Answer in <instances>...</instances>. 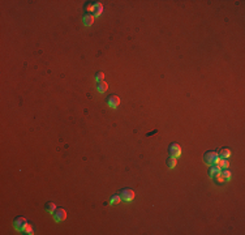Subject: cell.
<instances>
[{
    "instance_id": "7a4b0ae2",
    "label": "cell",
    "mask_w": 245,
    "mask_h": 235,
    "mask_svg": "<svg viewBox=\"0 0 245 235\" xmlns=\"http://www.w3.org/2000/svg\"><path fill=\"white\" fill-rule=\"evenodd\" d=\"M121 198L124 201H127V203H130V201H133V198H134V191H133L132 188H124L121 191Z\"/></svg>"
},
{
    "instance_id": "3957f363",
    "label": "cell",
    "mask_w": 245,
    "mask_h": 235,
    "mask_svg": "<svg viewBox=\"0 0 245 235\" xmlns=\"http://www.w3.org/2000/svg\"><path fill=\"white\" fill-rule=\"evenodd\" d=\"M168 152H169V155L177 158V157L181 155V146L179 144H176V142H172L168 148Z\"/></svg>"
},
{
    "instance_id": "d6986e66",
    "label": "cell",
    "mask_w": 245,
    "mask_h": 235,
    "mask_svg": "<svg viewBox=\"0 0 245 235\" xmlns=\"http://www.w3.org/2000/svg\"><path fill=\"white\" fill-rule=\"evenodd\" d=\"M215 179H216V180H218V183H223V182L225 180V179L223 178V175H222L220 172H219V174H216V175H215Z\"/></svg>"
},
{
    "instance_id": "6da1fadb",
    "label": "cell",
    "mask_w": 245,
    "mask_h": 235,
    "mask_svg": "<svg viewBox=\"0 0 245 235\" xmlns=\"http://www.w3.org/2000/svg\"><path fill=\"white\" fill-rule=\"evenodd\" d=\"M218 159H219V154L216 152H214V150H209V152H206L204 154V161L207 165H215L218 162Z\"/></svg>"
},
{
    "instance_id": "2e32d148",
    "label": "cell",
    "mask_w": 245,
    "mask_h": 235,
    "mask_svg": "<svg viewBox=\"0 0 245 235\" xmlns=\"http://www.w3.org/2000/svg\"><path fill=\"white\" fill-rule=\"evenodd\" d=\"M121 201V196L120 195H113L112 197H111V200H110V203L112 204V205H118L119 203Z\"/></svg>"
},
{
    "instance_id": "8992f818",
    "label": "cell",
    "mask_w": 245,
    "mask_h": 235,
    "mask_svg": "<svg viewBox=\"0 0 245 235\" xmlns=\"http://www.w3.org/2000/svg\"><path fill=\"white\" fill-rule=\"evenodd\" d=\"M25 223H27V221H26V218H24V217H16L15 221H13L15 229L18 231H21V229L25 226Z\"/></svg>"
},
{
    "instance_id": "ba28073f",
    "label": "cell",
    "mask_w": 245,
    "mask_h": 235,
    "mask_svg": "<svg viewBox=\"0 0 245 235\" xmlns=\"http://www.w3.org/2000/svg\"><path fill=\"white\" fill-rule=\"evenodd\" d=\"M44 209H46V212H48L50 214H54L55 210H56V205H55L52 201H48V203H46V205H44Z\"/></svg>"
},
{
    "instance_id": "7c38bea8",
    "label": "cell",
    "mask_w": 245,
    "mask_h": 235,
    "mask_svg": "<svg viewBox=\"0 0 245 235\" xmlns=\"http://www.w3.org/2000/svg\"><path fill=\"white\" fill-rule=\"evenodd\" d=\"M220 167L218 166V165H214V166H211L210 167V170H209V175L210 176H215L216 174H219L220 172Z\"/></svg>"
},
{
    "instance_id": "e0dca14e",
    "label": "cell",
    "mask_w": 245,
    "mask_h": 235,
    "mask_svg": "<svg viewBox=\"0 0 245 235\" xmlns=\"http://www.w3.org/2000/svg\"><path fill=\"white\" fill-rule=\"evenodd\" d=\"M103 78H104V73H103L102 71H98V72H97V73H95V80L98 81V82H102Z\"/></svg>"
},
{
    "instance_id": "8fae6325",
    "label": "cell",
    "mask_w": 245,
    "mask_h": 235,
    "mask_svg": "<svg viewBox=\"0 0 245 235\" xmlns=\"http://www.w3.org/2000/svg\"><path fill=\"white\" fill-rule=\"evenodd\" d=\"M166 162H167V166H168L169 169H174V167L177 165V159L175 158V157H172V155H169L168 158H167Z\"/></svg>"
},
{
    "instance_id": "ac0fdd59",
    "label": "cell",
    "mask_w": 245,
    "mask_h": 235,
    "mask_svg": "<svg viewBox=\"0 0 245 235\" xmlns=\"http://www.w3.org/2000/svg\"><path fill=\"white\" fill-rule=\"evenodd\" d=\"M220 174H222V175H223V178L225 179V180H230V178H231V172H230V171H228V170H227V169H224V170H223V171H220Z\"/></svg>"
},
{
    "instance_id": "9c48e42d",
    "label": "cell",
    "mask_w": 245,
    "mask_h": 235,
    "mask_svg": "<svg viewBox=\"0 0 245 235\" xmlns=\"http://www.w3.org/2000/svg\"><path fill=\"white\" fill-rule=\"evenodd\" d=\"M102 12H103V7H102V4L101 3H95L94 4V17H98V16H101L102 15Z\"/></svg>"
},
{
    "instance_id": "5b68a950",
    "label": "cell",
    "mask_w": 245,
    "mask_h": 235,
    "mask_svg": "<svg viewBox=\"0 0 245 235\" xmlns=\"http://www.w3.org/2000/svg\"><path fill=\"white\" fill-rule=\"evenodd\" d=\"M106 102H107V105L110 106V107L116 108L119 105H120V98H119L118 96H115V94H111V96H108V97H107Z\"/></svg>"
},
{
    "instance_id": "4fadbf2b",
    "label": "cell",
    "mask_w": 245,
    "mask_h": 235,
    "mask_svg": "<svg viewBox=\"0 0 245 235\" xmlns=\"http://www.w3.org/2000/svg\"><path fill=\"white\" fill-rule=\"evenodd\" d=\"M215 165H218V166L220 167L222 170H224V169H228V165H230V163H228V161H227L225 158H222V159L219 158V159H218V162H216Z\"/></svg>"
},
{
    "instance_id": "9a60e30c",
    "label": "cell",
    "mask_w": 245,
    "mask_h": 235,
    "mask_svg": "<svg viewBox=\"0 0 245 235\" xmlns=\"http://www.w3.org/2000/svg\"><path fill=\"white\" fill-rule=\"evenodd\" d=\"M219 154V158H225L227 159L228 157L231 155V150L228 149V148H223V149L220 150V153H218Z\"/></svg>"
},
{
    "instance_id": "30bf717a",
    "label": "cell",
    "mask_w": 245,
    "mask_h": 235,
    "mask_svg": "<svg viewBox=\"0 0 245 235\" xmlns=\"http://www.w3.org/2000/svg\"><path fill=\"white\" fill-rule=\"evenodd\" d=\"M21 233L22 234H29V235H33L34 234V231H33V227L30 223H25V226L21 229Z\"/></svg>"
},
{
    "instance_id": "52a82bcc",
    "label": "cell",
    "mask_w": 245,
    "mask_h": 235,
    "mask_svg": "<svg viewBox=\"0 0 245 235\" xmlns=\"http://www.w3.org/2000/svg\"><path fill=\"white\" fill-rule=\"evenodd\" d=\"M82 21H83V24H85L86 26H90V25L94 24V16L90 15V13H86V15H83Z\"/></svg>"
},
{
    "instance_id": "5bb4252c",
    "label": "cell",
    "mask_w": 245,
    "mask_h": 235,
    "mask_svg": "<svg viewBox=\"0 0 245 235\" xmlns=\"http://www.w3.org/2000/svg\"><path fill=\"white\" fill-rule=\"evenodd\" d=\"M97 89H98L99 93H104V91H107V89H108V84L104 82V81H102V82H98V86H97Z\"/></svg>"
},
{
    "instance_id": "277c9868",
    "label": "cell",
    "mask_w": 245,
    "mask_h": 235,
    "mask_svg": "<svg viewBox=\"0 0 245 235\" xmlns=\"http://www.w3.org/2000/svg\"><path fill=\"white\" fill-rule=\"evenodd\" d=\"M54 218L56 222H63V221H65L66 210L64 208H56V210H55V213H54Z\"/></svg>"
}]
</instances>
